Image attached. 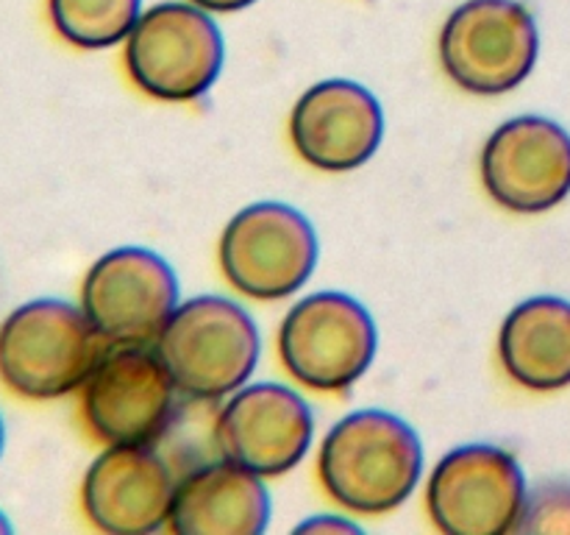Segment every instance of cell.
Instances as JSON below:
<instances>
[{
	"instance_id": "obj_15",
	"label": "cell",
	"mask_w": 570,
	"mask_h": 535,
	"mask_svg": "<svg viewBox=\"0 0 570 535\" xmlns=\"http://www.w3.org/2000/svg\"><path fill=\"white\" fill-rule=\"evenodd\" d=\"M271 513L265 477L220 457L178 479L167 527L178 535H259Z\"/></svg>"
},
{
	"instance_id": "obj_2",
	"label": "cell",
	"mask_w": 570,
	"mask_h": 535,
	"mask_svg": "<svg viewBox=\"0 0 570 535\" xmlns=\"http://www.w3.org/2000/svg\"><path fill=\"white\" fill-rule=\"evenodd\" d=\"M109 349L81 304L31 299L0 321V385L28 401H53L81 390Z\"/></svg>"
},
{
	"instance_id": "obj_14",
	"label": "cell",
	"mask_w": 570,
	"mask_h": 535,
	"mask_svg": "<svg viewBox=\"0 0 570 535\" xmlns=\"http://www.w3.org/2000/svg\"><path fill=\"white\" fill-rule=\"evenodd\" d=\"M382 139V104L371 89L348 78L312 84L289 111V143L315 171H356L376 156Z\"/></svg>"
},
{
	"instance_id": "obj_1",
	"label": "cell",
	"mask_w": 570,
	"mask_h": 535,
	"mask_svg": "<svg viewBox=\"0 0 570 535\" xmlns=\"http://www.w3.org/2000/svg\"><path fill=\"white\" fill-rule=\"evenodd\" d=\"M423 474L421 435L387 410L340 418L317 451V479L334 505L354 516L399 510Z\"/></svg>"
},
{
	"instance_id": "obj_19",
	"label": "cell",
	"mask_w": 570,
	"mask_h": 535,
	"mask_svg": "<svg viewBox=\"0 0 570 535\" xmlns=\"http://www.w3.org/2000/svg\"><path fill=\"white\" fill-rule=\"evenodd\" d=\"M295 533H362L360 524L354 518L343 516H328V513H321V516H312L306 522H301L295 527Z\"/></svg>"
},
{
	"instance_id": "obj_6",
	"label": "cell",
	"mask_w": 570,
	"mask_h": 535,
	"mask_svg": "<svg viewBox=\"0 0 570 535\" xmlns=\"http://www.w3.org/2000/svg\"><path fill=\"white\" fill-rule=\"evenodd\" d=\"M440 65L471 95H504L532 76L540 31L518 0H465L440 31Z\"/></svg>"
},
{
	"instance_id": "obj_11",
	"label": "cell",
	"mask_w": 570,
	"mask_h": 535,
	"mask_svg": "<svg viewBox=\"0 0 570 535\" xmlns=\"http://www.w3.org/2000/svg\"><path fill=\"white\" fill-rule=\"evenodd\" d=\"M479 167L501 210L540 215L570 195V134L551 117H512L490 134Z\"/></svg>"
},
{
	"instance_id": "obj_9",
	"label": "cell",
	"mask_w": 570,
	"mask_h": 535,
	"mask_svg": "<svg viewBox=\"0 0 570 535\" xmlns=\"http://www.w3.org/2000/svg\"><path fill=\"white\" fill-rule=\"evenodd\" d=\"M176 407V382L148 346H109L81 385L83 424L106 446L156 444Z\"/></svg>"
},
{
	"instance_id": "obj_10",
	"label": "cell",
	"mask_w": 570,
	"mask_h": 535,
	"mask_svg": "<svg viewBox=\"0 0 570 535\" xmlns=\"http://www.w3.org/2000/svg\"><path fill=\"white\" fill-rule=\"evenodd\" d=\"M176 307V271L165 256L139 245L106 251L81 282V310L109 346L156 343Z\"/></svg>"
},
{
	"instance_id": "obj_4",
	"label": "cell",
	"mask_w": 570,
	"mask_h": 535,
	"mask_svg": "<svg viewBox=\"0 0 570 535\" xmlns=\"http://www.w3.org/2000/svg\"><path fill=\"white\" fill-rule=\"evenodd\" d=\"M226 48L206 9L165 0L142 11L126 39V70L139 93L165 104H189L215 87Z\"/></svg>"
},
{
	"instance_id": "obj_17",
	"label": "cell",
	"mask_w": 570,
	"mask_h": 535,
	"mask_svg": "<svg viewBox=\"0 0 570 535\" xmlns=\"http://www.w3.org/2000/svg\"><path fill=\"white\" fill-rule=\"evenodd\" d=\"M142 14V0H48L53 31L78 50H106L126 42Z\"/></svg>"
},
{
	"instance_id": "obj_22",
	"label": "cell",
	"mask_w": 570,
	"mask_h": 535,
	"mask_svg": "<svg viewBox=\"0 0 570 535\" xmlns=\"http://www.w3.org/2000/svg\"><path fill=\"white\" fill-rule=\"evenodd\" d=\"M3 446H6V424H3V416H0V457H3Z\"/></svg>"
},
{
	"instance_id": "obj_18",
	"label": "cell",
	"mask_w": 570,
	"mask_h": 535,
	"mask_svg": "<svg viewBox=\"0 0 570 535\" xmlns=\"http://www.w3.org/2000/svg\"><path fill=\"white\" fill-rule=\"evenodd\" d=\"M515 533L570 535V479H549L527 494Z\"/></svg>"
},
{
	"instance_id": "obj_5",
	"label": "cell",
	"mask_w": 570,
	"mask_h": 535,
	"mask_svg": "<svg viewBox=\"0 0 570 535\" xmlns=\"http://www.w3.org/2000/svg\"><path fill=\"white\" fill-rule=\"evenodd\" d=\"M376 321L365 304L340 290L295 301L278 327V357L289 377L317 393L360 382L376 360Z\"/></svg>"
},
{
	"instance_id": "obj_12",
	"label": "cell",
	"mask_w": 570,
	"mask_h": 535,
	"mask_svg": "<svg viewBox=\"0 0 570 535\" xmlns=\"http://www.w3.org/2000/svg\"><path fill=\"white\" fill-rule=\"evenodd\" d=\"M315 416L298 390L282 382H254L234 390L215 424L220 457L259 477H282L309 451Z\"/></svg>"
},
{
	"instance_id": "obj_8",
	"label": "cell",
	"mask_w": 570,
	"mask_h": 535,
	"mask_svg": "<svg viewBox=\"0 0 570 535\" xmlns=\"http://www.w3.org/2000/svg\"><path fill=\"white\" fill-rule=\"evenodd\" d=\"M527 494L515 455L495 444H465L429 474L426 513L445 535H507L518 529Z\"/></svg>"
},
{
	"instance_id": "obj_16",
	"label": "cell",
	"mask_w": 570,
	"mask_h": 535,
	"mask_svg": "<svg viewBox=\"0 0 570 535\" xmlns=\"http://www.w3.org/2000/svg\"><path fill=\"white\" fill-rule=\"evenodd\" d=\"M499 360L507 377L534 393L570 385V301L534 295L512 307L499 332Z\"/></svg>"
},
{
	"instance_id": "obj_7",
	"label": "cell",
	"mask_w": 570,
	"mask_h": 535,
	"mask_svg": "<svg viewBox=\"0 0 570 535\" xmlns=\"http://www.w3.org/2000/svg\"><path fill=\"white\" fill-rule=\"evenodd\" d=\"M321 243L309 217L282 201H256L226 223L217 262L237 293L282 301L312 279Z\"/></svg>"
},
{
	"instance_id": "obj_3",
	"label": "cell",
	"mask_w": 570,
	"mask_h": 535,
	"mask_svg": "<svg viewBox=\"0 0 570 535\" xmlns=\"http://www.w3.org/2000/svg\"><path fill=\"white\" fill-rule=\"evenodd\" d=\"M154 349L178 393L195 401H220L254 377L262 334L254 315L237 301L195 295L167 318Z\"/></svg>"
},
{
	"instance_id": "obj_20",
	"label": "cell",
	"mask_w": 570,
	"mask_h": 535,
	"mask_svg": "<svg viewBox=\"0 0 570 535\" xmlns=\"http://www.w3.org/2000/svg\"><path fill=\"white\" fill-rule=\"evenodd\" d=\"M189 3L200 6L209 14H234V11H243L248 6H254L256 0H189Z\"/></svg>"
},
{
	"instance_id": "obj_21",
	"label": "cell",
	"mask_w": 570,
	"mask_h": 535,
	"mask_svg": "<svg viewBox=\"0 0 570 535\" xmlns=\"http://www.w3.org/2000/svg\"><path fill=\"white\" fill-rule=\"evenodd\" d=\"M6 533H11V522L6 518V513L0 510V535H6Z\"/></svg>"
},
{
	"instance_id": "obj_13",
	"label": "cell",
	"mask_w": 570,
	"mask_h": 535,
	"mask_svg": "<svg viewBox=\"0 0 570 535\" xmlns=\"http://www.w3.org/2000/svg\"><path fill=\"white\" fill-rule=\"evenodd\" d=\"M176 483L154 444H111L83 474L81 510L100 533H159L170 522Z\"/></svg>"
}]
</instances>
